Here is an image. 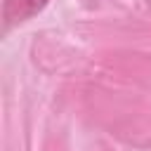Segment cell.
Segmentation results:
<instances>
[{
  "label": "cell",
  "instance_id": "1",
  "mask_svg": "<svg viewBox=\"0 0 151 151\" xmlns=\"http://www.w3.org/2000/svg\"><path fill=\"white\" fill-rule=\"evenodd\" d=\"M50 0H5L2 7V19H5V28H12L17 24L28 21L31 17H35Z\"/></svg>",
  "mask_w": 151,
  "mask_h": 151
}]
</instances>
